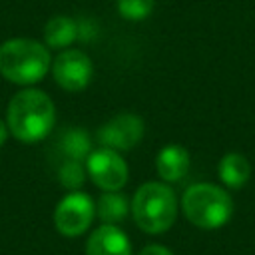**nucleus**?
<instances>
[{
  "mask_svg": "<svg viewBox=\"0 0 255 255\" xmlns=\"http://www.w3.org/2000/svg\"><path fill=\"white\" fill-rule=\"evenodd\" d=\"M54 104L40 90H24L8 106V129L24 143L44 139L54 126Z\"/></svg>",
  "mask_w": 255,
  "mask_h": 255,
  "instance_id": "1",
  "label": "nucleus"
},
{
  "mask_svg": "<svg viewBox=\"0 0 255 255\" xmlns=\"http://www.w3.org/2000/svg\"><path fill=\"white\" fill-rule=\"evenodd\" d=\"M131 215L137 227L145 233H165L177 217V199L169 185L147 181L137 187L131 199Z\"/></svg>",
  "mask_w": 255,
  "mask_h": 255,
  "instance_id": "2",
  "label": "nucleus"
},
{
  "mask_svg": "<svg viewBox=\"0 0 255 255\" xmlns=\"http://www.w3.org/2000/svg\"><path fill=\"white\" fill-rule=\"evenodd\" d=\"M50 68V52L44 44L14 38L0 46V74L14 84L40 82Z\"/></svg>",
  "mask_w": 255,
  "mask_h": 255,
  "instance_id": "3",
  "label": "nucleus"
},
{
  "mask_svg": "<svg viewBox=\"0 0 255 255\" xmlns=\"http://www.w3.org/2000/svg\"><path fill=\"white\" fill-rule=\"evenodd\" d=\"M181 207L185 217L201 229H217L233 215L229 193L213 183H193L185 189Z\"/></svg>",
  "mask_w": 255,
  "mask_h": 255,
  "instance_id": "4",
  "label": "nucleus"
},
{
  "mask_svg": "<svg viewBox=\"0 0 255 255\" xmlns=\"http://www.w3.org/2000/svg\"><path fill=\"white\" fill-rule=\"evenodd\" d=\"M96 215V205L88 193L72 191L60 199L54 211L56 229L66 237H78L92 225Z\"/></svg>",
  "mask_w": 255,
  "mask_h": 255,
  "instance_id": "5",
  "label": "nucleus"
},
{
  "mask_svg": "<svg viewBox=\"0 0 255 255\" xmlns=\"http://www.w3.org/2000/svg\"><path fill=\"white\" fill-rule=\"evenodd\" d=\"M86 169L92 181L104 191H118L128 181V163L116 149L110 147L90 151Z\"/></svg>",
  "mask_w": 255,
  "mask_h": 255,
  "instance_id": "6",
  "label": "nucleus"
},
{
  "mask_svg": "<svg viewBox=\"0 0 255 255\" xmlns=\"http://www.w3.org/2000/svg\"><path fill=\"white\" fill-rule=\"evenodd\" d=\"M52 72H54V78H56L58 86H62L68 92H78V90H84L90 84L94 68H92V60L84 52L64 50L56 58V62L52 66Z\"/></svg>",
  "mask_w": 255,
  "mask_h": 255,
  "instance_id": "7",
  "label": "nucleus"
},
{
  "mask_svg": "<svg viewBox=\"0 0 255 255\" xmlns=\"http://www.w3.org/2000/svg\"><path fill=\"white\" fill-rule=\"evenodd\" d=\"M143 135V122L133 114H120L98 129V139L110 149H129Z\"/></svg>",
  "mask_w": 255,
  "mask_h": 255,
  "instance_id": "8",
  "label": "nucleus"
},
{
  "mask_svg": "<svg viewBox=\"0 0 255 255\" xmlns=\"http://www.w3.org/2000/svg\"><path fill=\"white\" fill-rule=\"evenodd\" d=\"M86 255H131V243L118 225H100L86 243Z\"/></svg>",
  "mask_w": 255,
  "mask_h": 255,
  "instance_id": "9",
  "label": "nucleus"
},
{
  "mask_svg": "<svg viewBox=\"0 0 255 255\" xmlns=\"http://www.w3.org/2000/svg\"><path fill=\"white\" fill-rule=\"evenodd\" d=\"M157 173L163 181H179L189 169V153L181 145H165L155 159Z\"/></svg>",
  "mask_w": 255,
  "mask_h": 255,
  "instance_id": "10",
  "label": "nucleus"
},
{
  "mask_svg": "<svg viewBox=\"0 0 255 255\" xmlns=\"http://www.w3.org/2000/svg\"><path fill=\"white\" fill-rule=\"evenodd\" d=\"M219 179L231 187V189H239L247 183L249 175H251V165L247 161L245 155L241 153H225L219 161Z\"/></svg>",
  "mask_w": 255,
  "mask_h": 255,
  "instance_id": "11",
  "label": "nucleus"
},
{
  "mask_svg": "<svg viewBox=\"0 0 255 255\" xmlns=\"http://www.w3.org/2000/svg\"><path fill=\"white\" fill-rule=\"evenodd\" d=\"M128 199L126 195L118 193V191H106L100 199H98V205H96V213L98 217L108 223V225H116L120 223L126 215H128Z\"/></svg>",
  "mask_w": 255,
  "mask_h": 255,
  "instance_id": "12",
  "label": "nucleus"
},
{
  "mask_svg": "<svg viewBox=\"0 0 255 255\" xmlns=\"http://www.w3.org/2000/svg\"><path fill=\"white\" fill-rule=\"evenodd\" d=\"M76 22L66 16H56L46 24V42L52 48H64L76 38Z\"/></svg>",
  "mask_w": 255,
  "mask_h": 255,
  "instance_id": "13",
  "label": "nucleus"
},
{
  "mask_svg": "<svg viewBox=\"0 0 255 255\" xmlns=\"http://www.w3.org/2000/svg\"><path fill=\"white\" fill-rule=\"evenodd\" d=\"M62 149L68 153L70 159H76L80 161L82 157H88V151H90V139L84 131H70L64 141H62Z\"/></svg>",
  "mask_w": 255,
  "mask_h": 255,
  "instance_id": "14",
  "label": "nucleus"
},
{
  "mask_svg": "<svg viewBox=\"0 0 255 255\" xmlns=\"http://www.w3.org/2000/svg\"><path fill=\"white\" fill-rule=\"evenodd\" d=\"M118 10L128 20H143L153 10V0H118Z\"/></svg>",
  "mask_w": 255,
  "mask_h": 255,
  "instance_id": "15",
  "label": "nucleus"
},
{
  "mask_svg": "<svg viewBox=\"0 0 255 255\" xmlns=\"http://www.w3.org/2000/svg\"><path fill=\"white\" fill-rule=\"evenodd\" d=\"M60 183L72 191H76L82 183H84V167L80 161L76 159H68L62 167H60Z\"/></svg>",
  "mask_w": 255,
  "mask_h": 255,
  "instance_id": "16",
  "label": "nucleus"
},
{
  "mask_svg": "<svg viewBox=\"0 0 255 255\" xmlns=\"http://www.w3.org/2000/svg\"><path fill=\"white\" fill-rule=\"evenodd\" d=\"M137 255H173L167 247L163 245H157V243H151V245H145Z\"/></svg>",
  "mask_w": 255,
  "mask_h": 255,
  "instance_id": "17",
  "label": "nucleus"
},
{
  "mask_svg": "<svg viewBox=\"0 0 255 255\" xmlns=\"http://www.w3.org/2000/svg\"><path fill=\"white\" fill-rule=\"evenodd\" d=\"M6 135H8V128L4 126V122L0 120V145L6 141Z\"/></svg>",
  "mask_w": 255,
  "mask_h": 255,
  "instance_id": "18",
  "label": "nucleus"
}]
</instances>
